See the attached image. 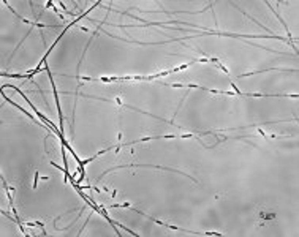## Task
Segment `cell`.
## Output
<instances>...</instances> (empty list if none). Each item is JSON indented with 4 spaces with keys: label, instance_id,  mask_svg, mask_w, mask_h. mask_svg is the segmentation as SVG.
I'll list each match as a JSON object with an SVG mask.
<instances>
[{
    "label": "cell",
    "instance_id": "1",
    "mask_svg": "<svg viewBox=\"0 0 299 237\" xmlns=\"http://www.w3.org/2000/svg\"><path fill=\"white\" fill-rule=\"evenodd\" d=\"M258 218H260V225H263L264 221H269V220H276V214L274 212H260V215H258Z\"/></svg>",
    "mask_w": 299,
    "mask_h": 237
},
{
    "label": "cell",
    "instance_id": "2",
    "mask_svg": "<svg viewBox=\"0 0 299 237\" xmlns=\"http://www.w3.org/2000/svg\"><path fill=\"white\" fill-rule=\"evenodd\" d=\"M242 13H244V15H246V16H247L249 19H252L253 22H256V24H258V21H256L255 18H252V16H249V15H247V13H246V11H242ZM260 27H261V29H263L264 32H267V33H271V36H279V35H274V33H272V30H269V29H267V27H264L263 24H260Z\"/></svg>",
    "mask_w": 299,
    "mask_h": 237
},
{
    "label": "cell",
    "instance_id": "3",
    "mask_svg": "<svg viewBox=\"0 0 299 237\" xmlns=\"http://www.w3.org/2000/svg\"><path fill=\"white\" fill-rule=\"evenodd\" d=\"M46 8H56V5H54V2H46V5H45Z\"/></svg>",
    "mask_w": 299,
    "mask_h": 237
}]
</instances>
